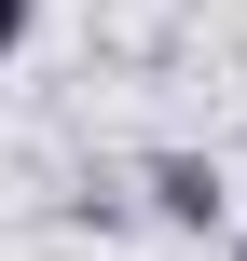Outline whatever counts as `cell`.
Returning a JSON list of instances; mask_svg holds the SVG:
<instances>
[{
  "label": "cell",
  "mask_w": 247,
  "mask_h": 261,
  "mask_svg": "<svg viewBox=\"0 0 247 261\" xmlns=\"http://www.w3.org/2000/svg\"><path fill=\"white\" fill-rule=\"evenodd\" d=\"M151 220L220 234V165H206V151H151Z\"/></svg>",
  "instance_id": "cell-1"
},
{
  "label": "cell",
  "mask_w": 247,
  "mask_h": 261,
  "mask_svg": "<svg viewBox=\"0 0 247 261\" xmlns=\"http://www.w3.org/2000/svg\"><path fill=\"white\" fill-rule=\"evenodd\" d=\"M28 28H41V0H0V69L28 55Z\"/></svg>",
  "instance_id": "cell-2"
},
{
  "label": "cell",
  "mask_w": 247,
  "mask_h": 261,
  "mask_svg": "<svg viewBox=\"0 0 247 261\" xmlns=\"http://www.w3.org/2000/svg\"><path fill=\"white\" fill-rule=\"evenodd\" d=\"M234 261H247V234H234Z\"/></svg>",
  "instance_id": "cell-3"
}]
</instances>
